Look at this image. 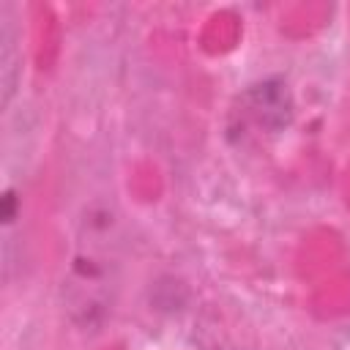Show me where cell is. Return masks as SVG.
<instances>
[{
	"label": "cell",
	"instance_id": "1",
	"mask_svg": "<svg viewBox=\"0 0 350 350\" xmlns=\"http://www.w3.org/2000/svg\"><path fill=\"white\" fill-rule=\"evenodd\" d=\"M88 216L90 219H85V235L71 257L63 293L71 320L77 325L96 328L107 317L115 293V257L109 254L112 216L107 211L98 216L90 211Z\"/></svg>",
	"mask_w": 350,
	"mask_h": 350
},
{
	"label": "cell",
	"instance_id": "2",
	"mask_svg": "<svg viewBox=\"0 0 350 350\" xmlns=\"http://www.w3.org/2000/svg\"><path fill=\"white\" fill-rule=\"evenodd\" d=\"M243 104L254 123L265 131H279L293 118V98L282 79H265L260 85H252L243 93Z\"/></svg>",
	"mask_w": 350,
	"mask_h": 350
},
{
	"label": "cell",
	"instance_id": "3",
	"mask_svg": "<svg viewBox=\"0 0 350 350\" xmlns=\"http://www.w3.org/2000/svg\"><path fill=\"white\" fill-rule=\"evenodd\" d=\"M16 68H19V57H16V33L11 27V19L3 11V27H0V79H3V104L11 101L14 88H16Z\"/></svg>",
	"mask_w": 350,
	"mask_h": 350
}]
</instances>
